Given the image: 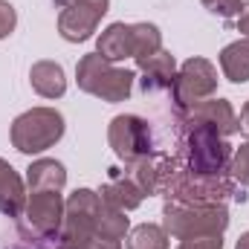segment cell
<instances>
[{"label": "cell", "mask_w": 249, "mask_h": 249, "mask_svg": "<svg viewBox=\"0 0 249 249\" xmlns=\"http://www.w3.org/2000/svg\"><path fill=\"white\" fill-rule=\"evenodd\" d=\"M133 70H122L107 58H102L99 53H87L81 55V61L75 64V81L78 90L102 99V102H124L133 93Z\"/></svg>", "instance_id": "6da1fadb"}, {"label": "cell", "mask_w": 249, "mask_h": 249, "mask_svg": "<svg viewBox=\"0 0 249 249\" xmlns=\"http://www.w3.org/2000/svg\"><path fill=\"white\" fill-rule=\"evenodd\" d=\"M229 226L226 206H186V203H165L162 209V229L177 238H203V235H223Z\"/></svg>", "instance_id": "7a4b0ae2"}, {"label": "cell", "mask_w": 249, "mask_h": 249, "mask_svg": "<svg viewBox=\"0 0 249 249\" xmlns=\"http://www.w3.org/2000/svg\"><path fill=\"white\" fill-rule=\"evenodd\" d=\"M165 197L171 203H186V206H223V200H247V194L235 191V183L226 180L223 174H191V171H177L168 186Z\"/></svg>", "instance_id": "3957f363"}, {"label": "cell", "mask_w": 249, "mask_h": 249, "mask_svg": "<svg viewBox=\"0 0 249 249\" xmlns=\"http://www.w3.org/2000/svg\"><path fill=\"white\" fill-rule=\"evenodd\" d=\"M67 124L55 107H32L12 122V145L20 154H44L64 136Z\"/></svg>", "instance_id": "277c9868"}, {"label": "cell", "mask_w": 249, "mask_h": 249, "mask_svg": "<svg viewBox=\"0 0 249 249\" xmlns=\"http://www.w3.org/2000/svg\"><path fill=\"white\" fill-rule=\"evenodd\" d=\"M186 154H188V171L191 174H223L232 157V148L226 145V139L206 127V124H186Z\"/></svg>", "instance_id": "5b68a950"}, {"label": "cell", "mask_w": 249, "mask_h": 249, "mask_svg": "<svg viewBox=\"0 0 249 249\" xmlns=\"http://www.w3.org/2000/svg\"><path fill=\"white\" fill-rule=\"evenodd\" d=\"M217 90V70L209 58H188L180 72L174 75V84H171V99H174V107L180 113H188L191 107H197L200 102L212 99Z\"/></svg>", "instance_id": "8992f818"}, {"label": "cell", "mask_w": 249, "mask_h": 249, "mask_svg": "<svg viewBox=\"0 0 249 249\" xmlns=\"http://www.w3.org/2000/svg\"><path fill=\"white\" fill-rule=\"evenodd\" d=\"M99 212H102V194H96L93 188H75L64 203L61 241L90 244L96 238Z\"/></svg>", "instance_id": "52a82bcc"}, {"label": "cell", "mask_w": 249, "mask_h": 249, "mask_svg": "<svg viewBox=\"0 0 249 249\" xmlns=\"http://www.w3.org/2000/svg\"><path fill=\"white\" fill-rule=\"evenodd\" d=\"M58 12V35L70 44H81L93 38L99 20L107 15L110 0H55Z\"/></svg>", "instance_id": "ba28073f"}, {"label": "cell", "mask_w": 249, "mask_h": 249, "mask_svg": "<svg viewBox=\"0 0 249 249\" xmlns=\"http://www.w3.org/2000/svg\"><path fill=\"white\" fill-rule=\"evenodd\" d=\"M107 142L113 154L130 165L151 154V127L142 116H133V113L113 116L107 124Z\"/></svg>", "instance_id": "9c48e42d"}, {"label": "cell", "mask_w": 249, "mask_h": 249, "mask_svg": "<svg viewBox=\"0 0 249 249\" xmlns=\"http://www.w3.org/2000/svg\"><path fill=\"white\" fill-rule=\"evenodd\" d=\"M64 200L61 191H29L26 197V229L35 238H55L61 235V223H64Z\"/></svg>", "instance_id": "30bf717a"}, {"label": "cell", "mask_w": 249, "mask_h": 249, "mask_svg": "<svg viewBox=\"0 0 249 249\" xmlns=\"http://www.w3.org/2000/svg\"><path fill=\"white\" fill-rule=\"evenodd\" d=\"M183 124H206L212 130H217L220 136H232L241 130V122L232 110V105L226 99H206L197 107H191L183 113Z\"/></svg>", "instance_id": "8fae6325"}, {"label": "cell", "mask_w": 249, "mask_h": 249, "mask_svg": "<svg viewBox=\"0 0 249 249\" xmlns=\"http://www.w3.org/2000/svg\"><path fill=\"white\" fill-rule=\"evenodd\" d=\"M127 177L142 188L145 197L157 194V191H165L168 180L174 177V162L168 157H157V154H148L136 162H130V171Z\"/></svg>", "instance_id": "7c38bea8"}, {"label": "cell", "mask_w": 249, "mask_h": 249, "mask_svg": "<svg viewBox=\"0 0 249 249\" xmlns=\"http://www.w3.org/2000/svg\"><path fill=\"white\" fill-rule=\"evenodd\" d=\"M99 194H102V203L116 206V209H122V212H133V209H139L142 200H145L142 188L136 186L127 174H119V168H110V180L102 186Z\"/></svg>", "instance_id": "4fadbf2b"}, {"label": "cell", "mask_w": 249, "mask_h": 249, "mask_svg": "<svg viewBox=\"0 0 249 249\" xmlns=\"http://www.w3.org/2000/svg\"><path fill=\"white\" fill-rule=\"evenodd\" d=\"M29 84L41 99H61L67 93L64 67L55 61H35L29 70Z\"/></svg>", "instance_id": "5bb4252c"}, {"label": "cell", "mask_w": 249, "mask_h": 249, "mask_svg": "<svg viewBox=\"0 0 249 249\" xmlns=\"http://www.w3.org/2000/svg\"><path fill=\"white\" fill-rule=\"evenodd\" d=\"M23 209H26L23 180L6 160H0V212L9 217H20Z\"/></svg>", "instance_id": "9a60e30c"}, {"label": "cell", "mask_w": 249, "mask_h": 249, "mask_svg": "<svg viewBox=\"0 0 249 249\" xmlns=\"http://www.w3.org/2000/svg\"><path fill=\"white\" fill-rule=\"evenodd\" d=\"M142 70V90L145 93H157V90H165L174 84V75H177V61L168 50H160L157 55H151L148 61L139 67Z\"/></svg>", "instance_id": "2e32d148"}, {"label": "cell", "mask_w": 249, "mask_h": 249, "mask_svg": "<svg viewBox=\"0 0 249 249\" xmlns=\"http://www.w3.org/2000/svg\"><path fill=\"white\" fill-rule=\"evenodd\" d=\"M96 53L110 64L133 58V41H130V23H110L99 41H96Z\"/></svg>", "instance_id": "e0dca14e"}, {"label": "cell", "mask_w": 249, "mask_h": 249, "mask_svg": "<svg viewBox=\"0 0 249 249\" xmlns=\"http://www.w3.org/2000/svg\"><path fill=\"white\" fill-rule=\"evenodd\" d=\"M26 183H29V191H61L67 186V168L50 157L35 160L26 168Z\"/></svg>", "instance_id": "ac0fdd59"}, {"label": "cell", "mask_w": 249, "mask_h": 249, "mask_svg": "<svg viewBox=\"0 0 249 249\" xmlns=\"http://www.w3.org/2000/svg\"><path fill=\"white\" fill-rule=\"evenodd\" d=\"M220 70L232 84L249 81V38H238L220 50Z\"/></svg>", "instance_id": "d6986e66"}, {"label": "cell", "mask_w": 249, "mask_h": 249, "mask_svg": "<svg viewBox=\"0 0 249 249\" xmlns=\"http://www.w3.org/2000/svg\"><path fill=\"white\" fill-rule=\"evenodd\" d=\"M130 41H133V61H136V67H142L151 55H157L162 50V32H160V26H154L148 20L130 23Z\"/></svg>", "instance_id": "ffe728a7"}, {"label": "cell", "mask_w": 249, "mask_h": 249, "mask_svg": "<svg viewBox=\"0 0 249 249\" xmlns=\"http://www.w3.org/2000/svg\"><path fill=\"white\" fill-rule=\"evenodd\" d=\"M127 232H130V220H127V212L116 209V206H107V203H102V212H99V223H96V238L122 241Z\"/></svg>", "instance_id": "44dd1931"}, {"label": "cell", "mask_w": 249, "mask_h": 249, "mask_svg": "<svg viewBox=\"0 0 249 249\" xmlns=\"http://www.w3.org/2000/svg\"><path fill=\"white\" fill-rule=\"evenodd\" d=\"M127 249H168V232L157 223H142L127 232Z\"/></svg>", "instance_id": "7402d4cb"}, {"label": "cell", "mask_w": 249, "mask_h": 249, "mask_svg": "<svg viewBox=\"0 0 249 249\" xmlns=\"http://www.w3.org/2000/svg\"><path fill=\"white\" fill-rule=\"evenodd\" d=\"M229 171H232V180H235V183H241L244 188H249V142H244V145L232 154Z\"/></svg>", "instance_id": "603a6c76"}, {"label": "cell", "mask_w": 249, "mask_h": 249, "mask_svg": "<svg viewBox=\"0 0 249 249\" xmlns=\"http://www.w3.org/2000/svg\"><path fill=\"white\" fill-rule=\"evenodd\" d=\"M203 9H209L212 15H220V18H238L241 9H244V0H200Z\"/></svg>", "instance_id": "cb8c5ba5"}, {"label": "cell", "mask_w": 249, "mask_h": 249, "mask_svg": "<svg viewBox=\"0 0 249 249\" xmlns=\"http://www.w3.org/2000/svg\"><path fill=\"white\" fill-rule=\"evenodd\" d=\"M177 249H223V235H203V238H186Z\"/></svg>", "instance_id": "d4e9b609"}, {"label": "cell", "mask_w": 249, "mask_h": 249, "mask_svg": "<svg viewBox=\"0 0 249 249\" xmlns=\"http://www.w3.org/2000/svg\"><path fill=\"white\" fill-rule=\"evenodd\" d=\"M87 247L90 249H122L119 247V241H107V238H93Z\"/></svg>", "instance_id": "484cf974"}, {"label": "cell", "mask_w": 249, "mask_h": 249, "mask_svg": "<svg viewBox=\"0 0 249 249\" xmlns=\"http://www.w3.org/2000/svg\"><path fill=\"white\" fill-rule=\"evenodd\" d=\"M238 32H244L249 38V3H244V9H241V15H238Z\"/></svg>", "instance_id": "4316f807"}, {"label": "cell", "mask_w": 249, "mask_h": 249, "mask_svg": "<svg viewBox=\"0 0 249 249\" xmlns=\"http://www.w3.org/2000/svg\"><path fill=\"white\" fill-rule=\"evenodd\" d=\"M238 122H241V130L249 136V102L244 105V110H241V119H238Z\"/></svg>", "instance_id": "83f0119b"}, {"label": "cell", "mask_w": 249, "mask_h": 249, "mask_svg": "<svg viewBox=\"0 0 249 249\" xmlns=\"http://www.w3.org/2000/svg\"><path fill=\"white\" fill-rule=\"evenodd\" d=\"M58 249H90V247H87V244H78V241H61Z\"/></svg>", "instance_id": "f1b7e54d"}, {"label": "cell", "mask_w": 249, "mask_h": 249, "mask_svg": "<svg viewBox=\"0 0 249 249\" xmlns=\"http://www.w3.org/2000/svg\"><path fill=\"white\" fill-rule=\"evenodd\" d=\"M235 249H249V232H244V235L238 238V244H235Z\"/></svg>", "instance_id": "f546056e"}]
</instances>
